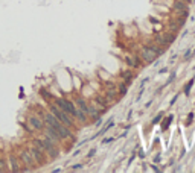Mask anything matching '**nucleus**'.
Segmentation results:
<instances>
[{"label":"nucleus","mask_w":195,"mask_h":173,"mask_svg":"<svg viewBox=\"0 0 195 173\" xmlns=\"http://www.w3.org/2000/svg\"><path fill=\"white\" fill-rule=\"evenodd\" d=\"M20 156H21V159H23V163L28 166V167H32L34 164H35V159H34V156H32V153L31 152H26V150H23L21 153H20Z\"/></svg>","instance_id":"nucleus-9"},{"label":"nucleus","mask_w":195,"mask_h":173,"mask_svg":"<svg viewBox=\"0 0 195 173\" xmlns=\"http://www.w3.org/2000/svg\"><path fill=\"white\" fill-rule=\"evenodd\" d=\"M31 153H32V156H34V159H35V163H38V164H46L47 163V159H46V156H44V150H41L38 146H32L31 147Z\"/></svg>","instance_id":"nucleus-5"},{"label":"nucleus","mask_w":195,"mask_h":173,"mask_svg":"<svg viewBox=\"0 0 195 173\" xmlns=\"http://www.w3.org/2000/svg\"><path fill=\"white\" fill-rule=\"evenodd\" d=\"M9 161H11V169H12V172H18V170H20V169H18V163H17V158H15L14 155L9 156Z\"/></svg>","instance_id":"nucleus-12"},{"label":"nucleus","mask_w":195,"mask_h":173,"mask_svg":"<svg viewBox=\"0 0 195 173\" xmlns=\"http://www.w3.org/2000/svg\"><path fill=\"white\" fill-rule=\"evenodd\" d=\"M174 8L177 12H181V14H186V3L181 2V0H177V2L174 3Z\"/></svg>","instance_id":"nucleus-10"},{"label":"nucleus","mask_w":195,"mask_h":173,"mask_svg":"<svg viewBox=\"0 0 195 173\" xmlns=\"http://www.w3.org/2000/svg\"><path fill=\"white\" fill-rule=\"evenodd\" d=\"M76 105L79 106V108H81V109H82V111L87 114V108H88V105H87V103H85L82 99H76Z\"/></svg>","instance_id":"nucleus-13"},{"label":"nucleus","mask_w":195,"mask_h":173,"mask_svg":"<svg viewBox=\"0 0 195 173\" xmlns=\"http://www.w3.org/2000/svg\"><path fill=\"white\" fill-rule=\"evenodd\" d=\"M57 103H58V106H60V108L63 109V111H66L69 115H75V106L69 102V100H66V99H58L57 100Z\"/></svg>","instance_id":"nucleus-6"},{"label":"nucleus","mask_w":195,"mask_h":173,"mask_svg":"<svg viewBox=\"0 0 195 173\" xmlns=\"http://www.w3.org/2000/svg\"><path fill=\"white\" fill-rule=\"evenodd\" d=\"M181 2H185V3H188V0H181Z\"/></svg>","instance_id":"nucleus-20"},{"label":"nucleus","mask_w":195,"mask_h":173,"mask_svg":"<svg viewBox=\"0 0 195 173\" xmlns=\"http://www.w3.org/2000/svg\"><path fill=\"white\" fill-rule=\"evenodd\" d=\"M87 114L93 118V120H99V112H98V109L95 108V106H88L87 108Z\"/></svg>","instance_id":"nucleus-11"},{"label":"nucleus","mask_w":195,"mask_h":173,"mask_svg":"<svg viewBox=\"0 0 195 173\" xmlns=\"http://www.w3.org/2000/svg\"><path fill=\"white\" fill-rule=\"evenodd\" d=\"M160 53H162V50L157 49V47H145L143 50H142V56H143L145 61L152 62V61L157 59V56L160 55Z\"/></svg>","instance_id":"nucleus-4"},{"label":"nucleus","mask_w":195,"mask_h":173,"mask_svg":"<svg viewBox=\"0 0 195 173\" xmlns=\"http://www.w3.org/2000/svg\"><path fill=\"white\" fill-rule=\"evenodd\" d=\"M78 169H81V164H75L73 166V170H78Z\"/></svg>","instance_id":"nucleus-18"},{"label":"nucleus","mask_w":195,"mask_h":173,"mask_svg":"<svg viewBox=\"0 0 195 173\" xmlns=\"http://www.w3.org/2000/svg\"><path fill=\"white\" fill-rule=\"evenodd\" d=\"M6 170V161L3 158H0V172H5Z\"/></svg>","instance_id":"nucleus-15"},{"label":"nucleus","mask_w":195,"mask_h":173,"mask_svg":"<svg viewBox=\"0 0 195 173\" xmlns=\"http://www.w3.org/2000/svg\"><path fill=\"white\" fill-rule=\"evenodd\" d=\"M44 118H46L47 125H49V126H52V128H55V129L60 132V135H61L63 138L72 137V132H70L66 126H64V125H61V122L58 120V118H57L54 114H46V115H44Z\"/></svg>","instance_id":"nucleus-1"},{"label":"nucleus","mask_w":195,"mask_h":173,"mask_svg":"<svg viewBox=\"0 0 195 173\" xmlns=\"http://www.w3.org/2000/svg\"><path fill=\"white\" fill-rule=\"evenodd\" d=\"M44 131H46V137H47V140H50L52 143H55V141H60L63 137L60 135V132L55 129V128H52V126H47V128H44Z\"/></svg>","instance_id":"nucleus-7"},{"label":"nucleus","mask_w":195,"mask_h":173,"mask_svg":"<svg viewBox=\"0 0 195 173\" xmlns=\"http://www.w3.org/2000/svg\"><path fill=\"white\" fill-rule=\"evenodd\" d=\"M75 115H76L78 118H79L81 122H85V120H87V117H85V112H84L82 109H81V111H79V109H76V111H75Z\"/></svg>","instance_id":"nucleus-14"},{"label":"nucleus","mask_w":195,"mask_h":173,"mask_svg":"<svg viewBox=\"0 0 195 173\" xmlns=\"http://www.w3.org/2000/svg\"><path fill=\"white\" fill-rule=\"evenodd\" d=\"M52 114H54L58 120L61 122V123H64V125H67V126H73V122H72V118L69 117V114L66 112V111H63L60 106H55V105H52Z\"/></svg>","instance_id":"nucleus-3"},{"label":"nucleus","mask_w":195,"mask_h":173,"mask_svg":"<svg viewBox=\"0 0 195 173\" xmlns=\"http://www.w3.org/2000/svg\"><path fill=\"white\" fill-rule=\"evenodd\" d=\"M95 153H96V149H95V147H93V149H92V150H90V152H88V156H93V155H95Z\"/></svg>","instance_id":"nucleus-17"},{"label":"nucleus","mask_w":195,"mask_h":173,"mask_svg":"<svg viewBox=\"0 0 195 173\" xmlns=\"http://www.w3.org/2000/svg\"><path fill=\"white\" fill-rule=\"evenodd\" d=\"M29 123H31V126H32L35 131H41V129H44V122L40 120V118L35 117V115H31V117H29Z\"/></svg>","instance_id":"nucleus-8"},{"label":"nucleus","mask_w":195,"mask_h":173,"mask_svg":"<svg viewBox=\"0 0 195 173\" xmlns=\"http://www.w3.org/2000/svg\"><path fill=\"white\" fill-rule=\"evenodd\" d=\"M125 91H127V88L122 85V87H121V93H122V94H125Z\"/></svg>","instance_id":"nucleus-19"},{"label":"nucleus","mask_w":195,"mask_h":173,"mask_svg":"<svg viewBox=\"0 0 195 173\" xmlns=\"http://www.w3.org/2000/svg\"><path fill=\"white\" fill-rule=\"evenodd\" d=\"M125 61H127L130 65H136V62H134V59H133L131 56H127V58H125Z\"/></svg>","instance_id":"nucleus-16"},{"label":"nucleus","mask_w":195,"mask_h":173,"mask_svg":"<svg viewBox=\"0 0 195 173\" xmlns=\"http://www.w3.org/2000/svg\"><path fill=\"white\" fill-rule=\"evenodd\" d=\"M34 144L38 146L41 150L47 152L50 158H57V156H58V150L55 149L54 143H52L50 140H47V138H46V140H34Z\"/></svg>","instance_id":"nucleus-2"}]
</instances>
